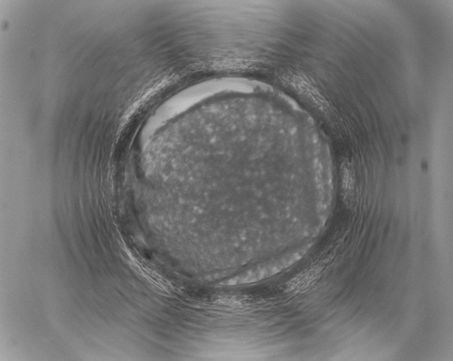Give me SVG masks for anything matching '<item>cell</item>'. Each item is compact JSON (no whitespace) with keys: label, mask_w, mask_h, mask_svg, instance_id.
<instances>
[{"label":"cell","mask_w":453,"mask_h":361,"mask_svg":"<svg viewBox=\"0 0 453 361\" xmlns=\"http://www.w3.org/2000/svg\"><path fill=\"white\" fill-rule=\"evenodd\" d=\"M320 273H321V269L318 268V267L302 272L292 279L288 284L289 290H297V289L300 290V289L306 288L311 282H314L315 279H317Z\"/></svg>","instance_id":"obj_1"},{"label":"cell","mask_w":453,"mask_h":361,"mask_svg":"<svg viewBox=\"0 0 453 361\" xmlns=\"http://www.w3.org/2000/svg\"><path fill=\"white\" fill-rule=\"evenodd\" d=\"M344 186L345 189L346 196L349 199H351L354 191V180L351 171L346 169L344 176Z\"/></svg>","instance_id":"obj_2"}]
</instances>
